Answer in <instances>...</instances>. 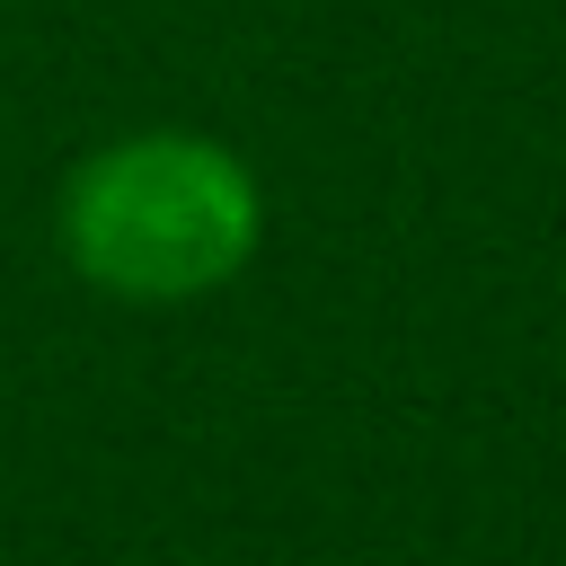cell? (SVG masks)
I'll return each mask as SVG.
<instances>
[{
  "instance_id": "6da1fadb",
  "label": "cell",
  "mask_w": 566,
  "mask_h": 566,
  "mask_svg": "<svg viewBox=\"0 0 566 566\" xmlns=\"http://www.w3.org/2000/svg\"><path fill=\"white\" fill-rule=\"evenodd\" d=\"M265 239L248 159L212 133H124L62 186V256L115 301L221 292Z\"/></svg>"
}]
</instances>
